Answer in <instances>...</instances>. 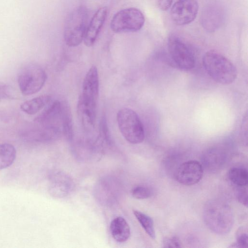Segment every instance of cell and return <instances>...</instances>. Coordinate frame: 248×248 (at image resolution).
Segmentation results:
<instances>
[{
  "label": "cell",
  "mask_w": 248,
  "mask_h": 248,
  "mask_svg": "<svg viewBox=\"0 0 248 248\" xmlns=\"http://www.w3.org/2000/svg\"><path fill=\"white\" fill-rule=\"evenodd\" d=\"M174 0H158V6L160 10H168L172 5Z\"/></svg>",
  "instance_id": "cell-23"
},
{
  "label": "cell",
  "mask_w": 248,
  "mask_h": 248,
  "mask_svg": "<svg viewBox=\"0 0 248 248\" xmlns=\"http://www.w3.org/2000/svg\"><path fill=\"white\" fill-rule=\"evenodd\" d=\"M202 216L206 226L218 234H228L234 224V217L231 207L220 200L207 202L204 206Z\"/></svg>",
  "instance_id": "cell-1"
},
{
  "label": "cell",
  "mask_w": 248,
  "mask_h": 248,
  "mask_svg": "<svg viewBox=\"0 0 248 248\" xmlns=\"http://www.w3.org/2000/svg\"><path fill=\"white\" fill-rule=\"evenodd\" d=\"M168 46L170 56L177 67L184 71H189L194 68V55L181 38L174 35L170 36Z\"/></svg>",
  "instance_id": "cell-8"
},
{
  "label": "cell",
  "mask_w": 248,
  "mask_h": 248,
  "mask_svg": "<svg viewBox=\"0 0 248 248\" xmlns=\"http://www.w3.org/2000/svg\"><path fill=\"white\" fill-rule=\"evenodd\" d=\"M201 20L204 28L213 31L219 26L221 22V11L216 6L208 7L203 12Z\"/></svg>",
  "instance_id": "cell-14"
},
{
  "label": "cell",
  "mask_w": 248,
  "mask_h": 248,
  "mask_svg": "<svg viewBox=\"0 0 248 248\" xmlns=\"http://www.w3.org/2000/svg\"><path fill=\"white\" fill-rule=\"evenodd\" d=\"M202 64L208 75L219 84H231L237 77V69L233 64L214 50L209 51L204 54Z\"/></svg>",
  "instance_id": "cell-3"
},
{
  "label": "cell",
  "mask_w": 248,
  "mask_h": 248,
  "mask_svg": "<svg viewBox=\"0 0 248 248\" xmlns=\"http://www.w3.org/2000/svg\"><path fill=\"white\" fill-rule=\"evenodd\" d=\"M46 79L45 71L35 64H29L20 72L18 82L21 93L26 95L33 94L39 91Z\"/></svg>",
  "instance_id": "cell-7"
},
{
  "label": "cell",
  "mask_w": 248,
  "mask_h": 248,
  "mask_svg": "<svg viewBox=\"0 0 248 248\" xmlns=\"http://www.w3.org/2000/svg\"><path fill=\"white\" fill-rule=\"evenodd\" d=\"M145 17L138 9L128 8L116 13L110 22L112 31L116 33L136 32L143 26Z\"/></svg>",
  "instance_id": "cell-6"
},
{
  "label": "cell",
  "mask_w": 248,
  "mask_h": 248,
  "mask_svg": "<svg viewBox=\"0 0 248 248\" xmlns=\"http://www.w3.org/2000/svg\"><path fill=\"white\" fill-rule=\"evenodd\" d=\"M229 180L238 187L247 186L248 183L247 170L240 167H232L227 173Z\"/></svg>",
  "instance_id": "cell-17"
},
{
  "label": "cell",
  "mask_w": 248,
  "mask_h": 248,
  "mask_svg": "<svg viewBox=\"0 0 248 248\" xmlns=\"http://www.w3.org/2000/svg\"><path fill=\"white\" fill-rule=\"evenodd\" d=\"M133 213L146 233L151 238L155 239V233L154 221L152 218L147 215L139 211L134 210Z\"/></svg>",
  "instance_id": "cell-18"
},
{
  "label": "cell",
  "mask_w": 248,
  "mask_h": 248,
  "mask_svg": "<svg viewBox=\"0 0 248 248\" xmlns=\"http://www.w3.org/2000/svg\"><path fill=\"white\" fill-rule=\"evenodd\" d=\"M248 231L245 227H241L236 232V242L231 246V247L247 248Z\"/></svg>",
  "instance_id": "cell-19"
},
{
  "label": "cell",
  "mask_w": 248,
  "mask_h": 248,
  "mask_svg": "<svg viewBox=\"0 0 248 248\" xmlns=\"http://www.w3.org/2000/svg\"><path fill=\"white\" fill-rule=\"evenodd\" d=\"M88 14L87 9L80 6L68 16L64 29V38L66 45L76 46L83 40L87 29Z\"/></svg>",
  "instance_id": "cell-5"
},
{
  "label": "cell",
  "mask_w": 248,
  "mask_h": 248,
  "mask_svg": "<svg viewBox=\"0 0 248 248\" xmlns=\"http://www.w3.org/2000/svg\"><path fill=\"white\" fill-rule=\"evenodd\" d=\"M226 160V152L219 147H213L208 149L201 157L203 168L212 172H216L221 170Z\"/></svg>",
  "instance_id": "cell-11"
},
{
  "label": "cell",
  "mask_w": 248,
  "mask_h": 248,
  "mask_svg": "<svg viewBox=\"0 0 248 248\" xmlns=\"http://www.w3.org/2000/svg\"><path fill=\"white\" fill-rule=\"evenodd\" d=\"M203 168L201 163L196 160H189L181 164L176 170V180L183 185L192 186L202 179Z\"/></svg>",
  "instance_id": "cell-10"
},
{
  "label": "cell",
  "mask_w": 248,
  "mask_h": 248,
  "mask_svg": "<svg viewBox=\"0 0 248 248\" xmlns=\"http://www.w3.org/2000/svg\"><path fill=\"white\" fill-rule=\"evenodd\" d=\"M117 121L121 133L127 141L139 144L143 141V125L135 111L129 108H122L117 113Z\"/></svg>",
  "instance_id": "cell-4"
},
{
  "label": "cell",
  "mask_w": 248,
  "mask_h": 248,
  "mask_svg": "<svg viewBox=\"0 0 248 248\" xmlns=\"http://www.w3.org/2000/svg\"><path fill=\"white\" fill-rule=\"evenodd\" d=\"M16 151L9 143L0 144V170L10 166L15 160Z\"/></svg>",
  "instance_id": "cell-16"
},
{
  "label": "cell",
  "mask_w": 248,
  "mask_h": 248,
  "mask_svg": "<svg viewBox=\"0 0 248 248\" xmlns=\"http://www.w3.org/2000/svg\"><path fill=\"white\" fill-rule=\"evenodd\" d=\"M110 231L113 239L119 243L126 241L130 236V228L126 220L121 217L114 218L110 224Z\"/></svg>",
  "instance_id": "cell-13"
},
{
  "label": "cell",
  "mask_w": 248,
  "mask_h": 248,
  "mask_svg": "<svg viewBox=\"0 0 248 248\" xmlns=\"http://www.w3.org/2000/svg\"><path fill=\"white\" fill-rule=\"evenodd\" d=\"M163 248H180L181 244L177 237H165L162 240Z\"/></svg>",
  "instance_id": "cell-21"
},
{
  "label": "cell",
  "mask_w": 248,
  "mask_h": 248,
  "mask_svg": "<svg viewBox=\"0 0 248 248\" xmlns=\"http://www.w3.org/2000/svg\"><path fill=\"white\" fill-rule=\"evenodd\" d=\"M108 9L103 7L98 9L93 16L87 27L83 41L87 46H91L95 43L107 16Z\"/></svg>",
  "instance_id": "cell-12"
},
{
  "label": "cell",
  "mask_w": 248,
  "mask_h": 248,
  "mask_svg": "<svg viewBox=\"0 0 248 248\" xmlns=\"http://www.w3.org/2000/svg\"><path fill=\"white\" fill-rule=\"evenodd\" d=\"M50 100L49 95H43L26 101L22 103L20 108L25 113L33 115L44 108Z\"/></svg>",
  "instance_id": "cell-15"
},
{
  "label": "cell",
  "mask_w": 248,
  "mask_h": 248,
  "mask_svg": "<svg viewBox=\"0 0 248 248\" xmlns=\"http://www.w3.org/2000/svg\"><path fill=\"white\" fill-rule=\"evenodd\" d=\"M244 187H239L237 191V199L241 204L248 206V196L247 188Z\"/></svg>",
  "instance_id": "cell-22"
},
{
  "label": "cell",
  "mask_w": 248,
  "mask_h": 248,
  "mask_svg": "<svg viewBox=\"0 0 248 248\" xmlns=\"http://www.w3.org/2000/svg\"><path fill=\"white\" fill-rule=\"evenodd\" d=\"M11 91L8 86L0 85V99L10 97Z\"/></svg>",
  "instance_id": "cell-24"
},
{
  "label": "cell",
  "mask_w": 248,
  "mask_h": 248,
  "mask_svg": "<svg viewBox=\"0 0 248 248\" xmlns=\"http://www.w3.org/2000/svg\"><path fill=\"white\" fill-rule=\"evenodd\" d=\"M198 10L197 0H177L171 8V18L178 26L186 25L195 19Z\"/></svg>",
  "instance_id": "cell-9"
},
{
  "label": "cell",
  "mask_w": 248,
  "mask_h": 248,
  "mask_svg": "<svg viewBox=\"0 0 248 248\" xmlns=\"http://www.w3.org/2000/svg\"><path fill=\"white\" fill-rule=\"evenodd\" d=\"M99 96V77L97 67L93 65L83 80L82 93L78 104V116L85 120H94Z\"/></svg>",
  "instance_id": "cell-2"
},
{
  "label": "cell",
  "mask_w": 248,
  "mask_h": 248,
  "mask_svg": "<svg viewBox=\"0 0 248 248\" xmlns=\"http://www.w3.org/2000/svg\"><path fill=\"white\" fill-rule=\"evenodd\" d=\"M132 196L137 199L142 200L149 198L151 196L150 188L143 186H138L134 187L131 191Z\"/></svg>",
  "instance_id": "cell-20"
}]
</instances>
